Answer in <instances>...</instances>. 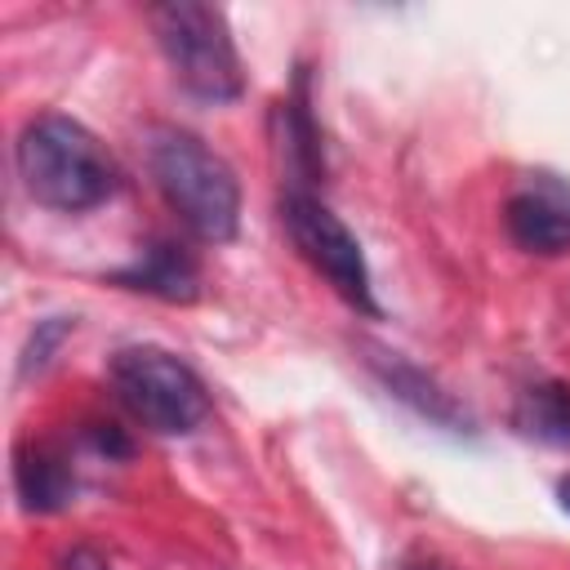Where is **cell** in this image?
<instances>
[{
    "label": "cell",
    "instance_id": "6da1fadb",
    "mask_svg": "<svg viewBox=\"0 0 570 570\" xmlns=\"http://www.w3.org/2000/svg\"><path fill=\"white\" fill-rule=\"evenodd\" d=\"M13 160L27 196L58 214H85L116 191V169L102 142L80 120L58 111L22 125Z\"/></svg>",
    "mask_w": 570,
    "mask_h": 570
},
{
    "label": "cell",
    "instance_id": "7a4b0ae2",
    "mask_svg": "<svg viewBox=\"0 0 570 570\" xmlns=\"http://www.w3.org/2000/svg\"><path fill=\"white\" fill-rule=\"evenodd\" d=\"M147 165L169 200V209L183 218V227L205 245H227L240 232V183L236 169L196 134L160 125L147 138Z\"/></svg>",
    "mask_w": 570,
    "mask_h": 570
},
{
    "label": "cell",
    "instance_id": "3957f363",
    "mask_svg": "<svg viewBox=\"0 0 570 570\" xmlns=\"http://www.w3.org/2000/svg\"><path fill=\"white\" fill-rule=\"evenodd\" d=\"M156 45L174 71V80L200 102H236L245 94V67L232 40L223 9L200 0H169L151 13Z\"/></svg>",
    "mask_w": 570,
    "mask_h": 570
},
{
    "label": "cell",
    "instance_id": "277c9868",
    "mask_svg": "<svg viewBox=\"0 0 570 570\" xmlns=\"http://www.w3.org/2000/svg\"><path fill=\"white\" fill-rule=\"evenodd\" d=\"M107 379L116 401L160 436H187L209 414V392L200 374L165 347H151V343L120 347L107 365Z\"/></svg>",
    "mask_w": 570,
    "mask_h": 570
},
{
    "label": "cell",
    "instance_id": "5b68a950",
    "mask_svg": "<svg viewBox=\"0 0 570 570\" xmlns=\"http://www.w3.org/2000/svg\"><path fill=\"white\" fill-rule=\"evenodd\" d=\"M281 227L289 232L294 249L330 281V289L361 316H379L374 281L361 254V240L347 232V223L316 196V191H281Z\"/></svg>",
    "mask_w": 570,
    "mask_h": 570
},
{
    "label": "cell",
    "instance_id": "8992f818",
    "mask_svg": "<svg viewBox=\"0 0 570 570\" xmlns=\"http://www.w3.org/2000/svg\"><path fill=\"white\" fill-rule=\"evenodd\" d=\"M508 236L525 254H566L570 249V178L561 174H530L503 205Z\"/></svg>",
    "mask_w": 570,
    "mask_h": 570
},
{
    "label": "cell",
    "instance_id": "52a82bcc",
    "mask_svg": "<svg viewBox=\"0 0 570 570\" xmlns=\"http://www.w3.org/2000/svg\"><path fill=\"white\" fill-rule=\"evenodd\" d=\"M111 281L125 285V289L165 298V303H196L200 298V267H196V258L183 245H169V240H156L151 249H142L129 267L111 272Z\"/></svg>",
    "mask_w": 570,
    "mask_h": 570
},
{
    "label": "cell",
    "instance_id": "ba28073f",
    "mask_svg": "<svg viewBox=\"0 0 570 570\" xmlns=\"http://www.w3.org/2000/svg\"><path fill=\"white\" fill-rule=\"evenodd\" d=\"M13 485L27 512H62L76 499V472L53 445H27L13 459Z\"/></svg>",
    "mask_w": 570,
    "mask_h": 570
},
{
    "label": "cell",
    "instance_id": "9c48e42d",
    "mask_svg": "<svg viewBox=\"0 0 570 570\" xmlns=\"http://www.w3.org/2000/svg\"><path fill=\"white\" fill-rule=\"evenodd\" d=\"M370 365H374V374L387 383V392L401 396L405 405H414L423 419H432V423H441V428H459V423H468V419L459 414V405H454V401H450L423 370H414L410 361H401V356H392V352H374Z\"/></svg>",
    "mask_w": 570,
    "mask_h": 570
},
{
    "label": "cell",
    "instance_id": "30bf717a",
    "mask_svg": "<svg viewBox=\"0 0 570 570\" xmlns=\"http://www.w3.org/2000/svg\"><path fill=\"white\" fill-rule=\"evenodd\" d=\"M512 423L521 436L570 450V387L566 383H530L517 396Z\"/></svg>",
    "mask_w": 570,
    "mask_h": 570
},
{
    "label": "cell",
    "instance_id": "8fae6325",
    "mask_svg": "<svg viewBox=\"0 0 570 570\" xmlns=\"http://www.w3.org/2000/svg\"><path fill=\"white\" fill-rule=\"evenodd\" d=\"M71 330V321H49V325H40L36 334H31V347H27V356H22V374H31V370H45L49 365V352L58 347V338Z\"/></svg>",
    "mask_w": 570,
    "mask_h": 570
},
{
    "label": "cell",
    "instance_id": "7c38bea8",
    "mask_svg": "<svg viewBox=\"0 0 570 570\" xmlns=\"http://www.w3.org/2000/svg\"><path fill=\"white\" fill-rule=\"evenodd\" d=\"M58 570H111V566H107V557L94 552V548H71Z\"/></svg>",
    "mask_w": 570,
    "mask_h": 570
},
{
    "label": "cell",
    "instance_id": "4fadbf2b",
    "mask_svg": "<svg viewBox=\"0 0 570 570\" xmlns=\"http://www.w3.org/2000/svg\"><path fill=\"white\" fill-rule=\"evenodd\" d=\"M557 499H561V508L570 512V476H561V485H557Z\"/></svg>",
    "mask_w": 570,
    "mask_h": 570
},
{
    "label": "cell",
    "instance_id": "5bb4252c",
    "mask_svg": "<svg viewBox=\"0 0 570 570\" xmlns=\"http://www.w3.org/2000/svg\"><path fill=\"white\" fill-rule=\"evenodd\" d=\"M401 570H445V566H436V561H414V566H401Z\"/></svg>",
    "mask_w": 570,
    "mask_h": 570
}]
</instances>
